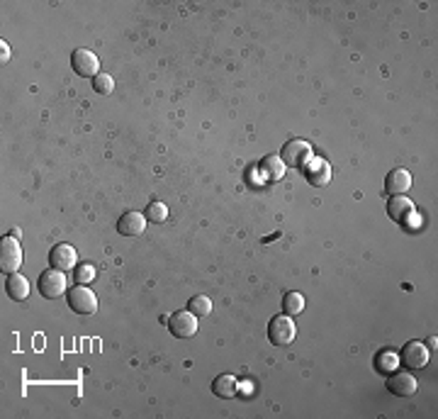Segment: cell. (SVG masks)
Instances as JSON below:
<instances>
[{
    "mask_svg": "<svg viewBox=\"0 0 438 419\" xmlns=\"http://www.w3.org/2000/svg\"><path fill=\"white\" fill-rule=\"evenodd\" d=\"M73 278H76V283H78V285L93 283V280H95V266H91V264L76 266V268H73Z\"/></svg>",
    "mask_w": 438,
    "mask_h": 419,
    "instance_id": "ffe728a7",
    "label": "cell"
},
{
    "mask_svg": "<svg viewBox=\"0 0 438 419\" xmlns=\"http://www.w3.org/2000/svg\"><path fill=\"white\" fill-rule=\"evenodd\" d=\"M212 393L217 397H221V400H231V397H236V393H239V381H236L234 376H229V373H224V376L214 378Z\"/></svg>",
    "mask_w": 438,
    "mask_h": 419,
    "instance_id": "9a60e30c",
    "label": "cell"
},
{
    "mask_svg": "<svg viewBox=\"0 0 438 419\" xmlns=\"http://www.w3.org/2000/svg\"><path fill=\"white\" fill-rule=\"evenodd\" d=\"M66 300H68V307H71L76 314H93L97 310L95 293H93L91 288H86V285L76 283V288H71L66 293Z\"/></svg>",
    "mask_w": 438,
    "mask_h": 419,
    "instance_id": "3957f363",
    "label": "cell"
},
{
    "mask_svg": "<svg viewBox=\"0 0 438 419\" xmlns=\"http://www.w3.org/2000/svg\"><path fill=\"white\" fill-rule=\"evenodd\" d=\"M412 188V174L407 169H395L387 174L385 178V190L390 195H405Z\"/></svg>",
    "mask_w": 438,
    "mask_h": 419,
    "instance_id": "5bb4252c",
    "label": "cell"
},
{
    "mask_svg": "<svg viewBox=\"0 0 438 419\" xmlns=\"http://www.w3.org/2000/svg\"><path fill=\"white\" fill-rule=\"evenodd\" d=\"M5 290H8L10 300H15V303H22V300H27L29 295V283L24 275L19 273H10L8 283H5Z\"/></svg>",
    "mask_w": 438,
    "mask_h": 419,
    "instance_id": "e0dca14e",
    "label": "cell"
},
{
    "mask_svg": "<svg viewBox=\"0 0 438 419\" xmlns=\"http://www.w3.org/2000/svg\"><path fill=\"white\" fill-rule=\"evenodd\" d=\"M387 390L392 393V395H400V397H412L416 390H419V383H416V378L412 376V373L407 371H392L390 381H387Z\"/></svg>",
    "mask_w": 438,
    "mask_h": 419,
    "instance_id": "9c48e42d",
    "label": "cell"
},
{
    "mask_svg": "<svg viewBox=\"0 0 438 419\" xmlns=\"http://www.w3.org/2000/svg\"><path fill=\"white\" fill-rule=\"evenodd\" d=\"M188 310L195 317H208V314L212 312V300H210L208 295H195L188 303Z\"/></svg>",
    "mask_w": 438,
    "mask_h": 419,
    "instance_id": "d6986e66",
    "label": "cell"
},
{
    "mask_svg": "<svg viewBox=\"0 0 438 419\" xmlns=\"http://www.w3.org/2000/svg\"><path fill=\"white\" fill-rule=\"evenodd\" d=\"M402 363H405L407 368H414V371H419V368H426V363H429V346L421 342H409L405 349H402Z\"/></svg>",
    "mask_w": 438,
    "mask_h": 419,
    "instance_id": "30bf717a",
    "label": "cell"
},
{
    "mask_svg": "<svg viewBox=\"0 0 438 419\" xmlns=\"http://www.w3.org/2000/svg\"><path fill=\"white\" fill-rule=\"evenodd\" d=\"M144 229H146V217L136 210L125 212V215L120 217V222H117V231L125 236H141Z\"/></svg>",
    "mask_w": 438,
    "mask_h": 419,
    "instance_id": "7c38bea8",
    "label": "cell"
},
{
    "mask_svg": "<svg viewBox=\"0 0 438 419\" xmlns=\"http://www.w3.org/2000/svg\"><path fill=\"white\" fill-rule=\"evenodd\" d=\"M144 217L146 220H151V222H156V224H161V222L169 220V208H166L164 203H151L149 208H146Z\"/></svg>",
    "mask_w": 438,
    "mask_h": 419,
    "instance_id": "44dd1931",
    "label": "cell"
},
{
    "mask_svg": "<svg viewBox=\"0 0 438 419\" xmlns=\"http://www.w3.org/2000/svg\"><path fill=\"white\" fill-rule=\"evenodd\" d=\"M297 337V327H295L290 314H278L270 319L268 324V339L273 346H290Z\"/></svg>",
    "mask_w": 438,
    "mask_h": 419,
    "instance_id": "6da1fadb",
    "label": "cell"
},
{
    "mask_svg": "<svg viewBox=\"0 0 438 419\" xmlns=\"http://www.w3.org/2000/svg\"><path fill=\"white\" fill-rule=\"evenodd\" d=\"M397 361H400V358H397V353H392V351H382L380 356L375 358V366L380 368L382 373H392L397 368Z\"/></svg>",
    "mask_w": 438,
    "mask_h": 419,
    "instance_id": "603a6c76",
    "label": "cell"
},
{
    "mask_svg": "<svg viewBox=\"0 0 438 419\" xmlns=\"http://www.w3.org/2000/svg\"><path fill=\"white\" fill-rule=\"evenodd\" d=\"M280 159L285 161V166H302L304 169V164L312 159V146L302 139H292L283 146V156Z\"/></svg>",
    "mask_w": 438,
    "mask_h": 419,
    "instance_id": "52a82bcc",
    "label": "cell"
},
{
    "mask_svg": "<svg viewBox=\"0 0 438 419\" xmlns=\"http://www.w3.org/2000/svg\"><path fill=\"white\" fill-rule=\"evenodd\" d=\"M304 174H307V181L312 185H327L329 178H331V171H329V164L319 156H312V159L304 164Z\"/></svg>",
    "mask_w": 438,
    "mask_h": 419,
    "instance_id": "4fadbf2b",
    "label": "cell"
},
{
    "mask_svg": "<svg viewBox=\"0 0 438 419\" xmlns=\"http://www.w3.org/2000/svg\"><path fill=\"white\" fill-rule=\"evenodd\" d=\"M93 88H95V93H100V96H107V93L115 91V81H112L110 73H97V76L93 78Z\"/></svg>",
    "mask_w": 438,
    "mask_h": 419,
    "instance_id": "7402d4cb",
    "label": "cell"
},
{
    "mask_svg": "<svg viewBox=\"0 0 438 419\" xmlns=\"http://www.w3.org/2000/svg\"><path fill=\"white\" fill-rule=\"evenodd\" d=\"M0 47H3V63H5L10 59V49H8V44H5V42L0 44Z\"/></svg>",
    "mask_w": 438,
    "mask_h": 419,
    "instance_id": "cb8c5ba5",
    "label": "cell"
},
{
    "mask_svg": "<svg viewBox=\"0 0 438 419\" xmlns=\"http://www.w3.org/2000/svg\"><path fill=\"white\" fill-rule=\"evenodd\" d=\"M19 266H22V249H19L17 236H3V241H0V268H3V273H17Z\"/></svg>",
    "mask_w": 438,
    "mask_h": 419,
    "instance_id": "7a4b0ae2",
    "label": "cell"
},
{
    "mask_svg": "<svg viewBox=\"0 0 438 419\" xmlns=\"http://www.w3.org/2000/svg\"><path fill=\"white\" fill-rule=\"evenodd\" d=\"M258 171L263 174L265 181H280L285 176V161L280 159V156L270 154V156H265V159L260 161Z\"/></svg>",
    "mask_w": 438,
    "mask_h": 419,
    "instance_id": "2e32d148",
    "label": "cell"
},
{
    "mask_svg": "<svg viewBox=\"0 0 438 419\" xmlns=\"http://www.w3.org/2000/svg\"><path fill=\"white\" fill-rule=\"evenodd\" d=\"M39 293L47 300H56L66 293V273L56 268H47L39 275Z\"/></svg>",
    "mask_w": 438,
    "mask_h": 419,
    "instance_id": "277c9868",
    "label": "cell"
},
{
    "mask_svg": "<svg viewBox=\"0 0 438 419\" xmlns=\"http://www.w3.org/2000/svg\"><path fill=\"white\" fill-rule=\"evenodd\" d=\"M49 264H52V268L63 271V273L76 268V264H78L76 249H73L71 244H56L52 251H49Z\"/></svg>",
    "mask_w": 438,
    "mask_h": 419,
    "instance_id": "ba28073f",
    "label": "cell"
},
{
    "mask_svg": "<svg viewBox=\"0 0 438 419\" xmlns=\"http://www.w3.org/2000/svg\"><path fill=\"white\" fill-rule=\"evenodd\" d=\"M304 310V298L297 293V290H292V293H285L283 298V312L290 314V317H295V314H299Z\"/></svg>",
    "mask_w": 438,
    "mask_h": 419,
    "instance_id": "ac0fdd59",
    "label": "cell"
},
{
    "mask_svg": "<svg viewBox=\"0 0 438 419\" xmlns=\"http://www.w3.org/2000/svg\"><path fill=\"white\" fill-rule=\"evenodd\" d=\"M169 329L173 337L178 339H190L198 334V317H195L190 310H180V312H173L169 319Z\"/></svg>",
    "mask_w": 438,
    "mask_h": 419,
    "instance_id": "8992f818",
    "label": "cell"
},
{
    "mask_svg": "<svg viewBox=\"0 0 438 419\" xmlns=\"http://www.w3.org/2000/svg\"><path fill=\"white\" fill-rule=\"evenodd\" d=\"M387 215H390L395 222H400V224L409 227L412 224V217L416 215L414 203H412L409 198H405V195H392L390 205H387Z\"/></svg>",
    "mask_w": 438,
    "mask_h": 419,
    "instance_id": "8fae6325",
    "label": "cell"
},
{
    "mask_svg": "<svg viewBox=\"0 0 438 419\" xmlns=\"http://www.w3.org/2000/svg\"><path fill=\"white\" fill-rule=\"evenodd\" d=\"M71 68L83 78H95L100 73V61L91 49H76L71 54Z\"/></svg>",
    "mask_w": 438,
    "mask_h": 419,
    "instance_id": "5b68a950",
    "label": "cell"
}]
</instances>
